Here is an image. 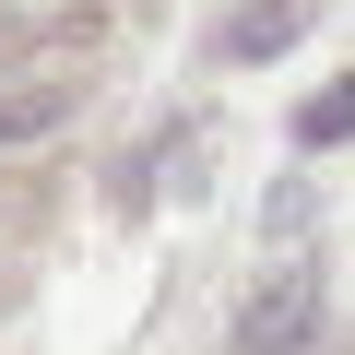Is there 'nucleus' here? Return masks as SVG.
Returning <instances> with one entry per match:
<instances>
[{
  "label": "nucleus",
  "instance_id": "f257e3e1",
  "mask_svg": "<svg viewBox=\"0 0 355 355\" xmlns=\"http://www.w3.org/2000/svg\"><path fill=\"white\" fill-rule=\"evenodd\" d=\"M320 343V261H284L249 308H237V343L225 355H308Z\"/></svg>",
  "mask_w": 355,
  "mask_h": 355
},
{
  "label": "nucleus",
  "instance_id": "f03ea898",
  "mask_svg": "<svg viewBox=\"0 0 355 355\" xmlns=\"http://www.w3.org/2000/svg\"><path fill=\"white\" fill-rule=\"evenodd\" d=\"M296 24H308V0H249V12L225 24V60H272Z\"/></svg>",
  "mask_w": 355,
  "mask_h": 355
},
{
  "label": "nucleus",
  "instance_id": "7ed1b4c3",
  "mask_svg": "<svg viewBox=\"0 0 355 355\" xmlns=\"http://www.w3.org/2000/svg\"><path fill=\"white\" fill-rule=\"evenodd\" d=\"M60 107H71V83H0V142H36Z\"/></svg>",
  "mask_w": 355,
  "mask_h": 355
},
{
  "label": "nucleus",
  "instance_id": "20e7f679",
  "mask_svg": "<svg viewBox=\"0 0 355 355\" xmlns=\"http://www.w3.org/2000/svg\"><path fill=\"white\" fill-rule=\"evenodd\" d=\"M296 142H308V154H320V142H355V83L308 95V107H296Z\"/></svg>",
  "mask_w": 355,
  "mask_h": 355
}]
</instances>
